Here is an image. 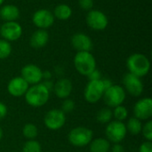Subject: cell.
I'll return each mask as SVG.
<instances>
[{
  "instance_id": "6da1fadb",
  "label": "cell",
  "mask_w": 152,
  "mask_h": 152,
  "mask_svg": "<svg viewBox=\"0 0 152 152\" xmlns=\"http://www.w3.org/2000/svg\"><path fill=\"white\" fill-rule=\"evenodd\" d=\"M26 102L34 108H39L47 103L50 97V91L43 83L33 85L28 87L25 95Z\"/></svg>"
},
{
  "instance_id": "4fadbf2b",
  "label": "cell",
  "mask_w": 152,
  "mask_h": 152,
  "mask_svg": "<svg viewBox=\"0 0 152 152\" xmlns=\"http://www.w3.org/2000/svg\"><path fill=\"white\" fill-rule=\"evenodd\" d=\"M86 22L93 29L102 30L108 25V18L102 12L93 10L88 12L86 16Z\"/></svg>"
},
{
  "instance_id": "4dcf8cb0",
  "label": "cell",
  "mask_w": 152,
  "mask_h": 152,
  "mask_svg": "<svg viewBox=\"0 0 152 152\" xmlns=\"http://www.w3.org/2000/svg\"><path fill=\"white\" fill-rule=\"evenodd\" d=\"M139 152H152V142L146 141L142 142L139 148Z\"/></svg>"
},
{
  "instance_id": "8d00e7d4",
  "label": "cell",
  "mask_w": 152,
  "mask_h": 152,
  "mask_svg": "<svg viewBox=\"0 0 152 152\" xmlns=\"http://www.w3.org/2000/svg\"><path fill=\"white\" fill-rule=\"evenodd\" d=\"M3 135H4V133H3V129L0 127V141L2 140V138H3Z\"/></svg>"
},
{
  "instance_id": "83f0119b",
  "label": "cell",
  "mask_w": 152,
  "mask_h": 152,
  "mask_svg": "<svg viewBox=\"0 0 152 152\" xmlns=\"http://www.w3.org/2000/svg\"><path fill=\"white\" fill-rule=\"evenodd\" d=\"M143 137L146 139V141L152 142V121L149 120L145 123V125H142V132Z\"/></svg>"
},
{
  "instance_id": "4316f807",
  "label": "cell",
  "mask_w": 152,
  "mask_h": 152,
  "mask_svg": "<svg viewBox=\"0 0 152 152\" xmlns=\"http://www.w3.org/2000/svg\"><path fill=\"white\" fill-rule=\"evenodd\" d=\"M12 53V46L10 43L4 39L0 40V59H5L10 56Z\"/></svg>"
},
{
  "instance_id": "7c38bea8",
  "label": "cell",
  "mask_w": 152,
  "mask_h": 152,
  "mask_svg": "<svg viewBox=\"0 0 152 152\" xmlns=\"http://www.w3.org/2000/svg\"><path fill=\"white\" fill-rule=\"evenodd\" d=\"M22 28L16 21H5L0 27V34L6 41H15L21 36Z\"/></svg>"
},
{
  "instance_id": "2e32d148",
  "label": "cell",
  "mask_w": 152,
  "mask_h": 152,
  "mask_svg": "<svg viewBox=\"0 0 152 152\" xmlns=\"http://www.w3.org/2000/svg\"><path fill=\"white\" fill-rule=\"evenodd\" d=\"M73 89L72 83L68 78H61L53 84V92L55 95L60 99H67L71 94Z\"/></svg>"
},
{
  "instance_id": "e575fe53",
  "label": "cell",
  "mask_w": 152,
  "mask_h": 152,
  "mask_svg": "<svg viewBox=\"0 0 152 152\" xmlns=\"http://www.w3.org/2000/svg\"><path fill=\"white\" fill-rule=\"evenodd\" d=\"M102 84H103V86H104V88H105V90L106 89H108L109 87H110L113 84L111 83V81L110 80V79H107V78H102Z\"/></svg>"
},
{
  "instance_id": "d6a6232c",
  "label": "cell",
  "mask_w": 152,
  "mask_h": 152,
  "mask_svg": "<svg viewBox=\"0 0 152 152\" xmlns=\"http://www.w3.org/2000/svg\"><path fill=\"white\" fill-rule=\"evenodd\" d=\"M7 112H8V110H7L6 105L3 103L2 102H0V120L4 119L6 117Z\"/></svg>"
},
{
  "instance_id": "603a6c76",
  "label": "cell",
  "mask_w": 152,
  "mask_h": 152,
  "mask_svg": "<svg viewBox=\"0 0 152 152\" xmlns=\"http://www.w3.org/2000/svg\"><path fill=\"white\" fill-rule=\"evenodd\" d=\"M22 134L27 140H35L38 135V128L32 123H27L22 127Z\"/></svg>"
},
{
  "instance_id": "7a4b0ae2",
  "label": "cell",
  "mask_w": 152,
  "mask_h": 152,
  "mask_svg": "<svg viewBox=\"0 0 152 152\" xmlns=\"http://www.w3.org/2000/svg\"><path fill=\"white\" fill-rule=\"evenodd\" d=\"M126 66L129 73L138 77L146 76L151 69V62L147 56L142 53H134L126 61Z\"/></svg>"
},
{
  "instance_id": "8992f818",
  "label": "cell",
  "mask_w": 152,
  "mask_h": 152,
  "mask_svg": "<svg viewBox=\"0 0 152 152\" xmlns=\"http://www.w3.org/2000/svg\"><path fill=\"white\" fill-rule=\"evenodd\" d=\"M126 124L121 121H110L105 128L106 139L112 143H120L126 136Z\"/></svg>"
},
{
  "instance_id": "74e56055",
  "label": "cell",
  "mask_w": 152,
  "mask_h": 152,
  "mask_svg": "<svg viewBox=\"0 0 152 152\" xmlns=\"http://www.w3.org/2000/svg\"><path fill=\"white\" fill-rule=\"evenodd\" d=\"M3 2H4V0H0V5H1L2 4H3Z\"/></svg>"
},
{
  "instance_id": "44dd1931",
  "label": "cell",
  "mask_w": 152,
  "mask_h": 152,
  "mask_svg": "<svg viewBox=\"0 0 152 152\" xmlns=\"http://www.w3.org/2000/svg\"><path fill=\"white\" fill-rule=\"evenodd\" d=\"M126 131L129 132L131 134L137 135V134H140L142 132V124L140 119L134 117H132L128 119L127 123L126 124Z\"/></svg>"
},
{
  "instance_id": "9c48e42d",
  "label": "cell",
  "mask_w": 152,
  "mask_h": 152,
  "mask_svg": "<svg viewBox=\"0 0 152 152\" xmlns=\"http://www.w3.org/2000/svg\"><path fill=\"white\" fill-rule=\"evenodd\" d=\"M124 89L129 94L134 97H138L143 93V83L141 80V77L134 76V74L127 73L123 77Z\"/></svg>"
},
{
  "instance_id": "836d02e7",
  "label": "cell",
  "mask_w": 152,
  "mask_h": 152,
  "mask_svg": "<svg viewBox=\"0 0 152 152\" xmlns=\"http://www.w3.org/2000/svg\"><path fill=\"white\" fill-rule=\"evenodd\" d=\"M110 152H126L125 148L120 143H114L112 147H110Z\"/></svg>"
},
{
  "instance_id": "1f68e13d",
  "label": "cell",
  "mask_w": 152,
  "mask_h": 152,
  "mask_svg": "<svg viewBox=\"0 0 152 152\" xmlns=\"http://www.w3.org/2000/svg\"><path fill=\"white\" fill-rule=\"evenodd\" d=\"M87 77L89 78V80H99V79H102L101 73H100V71L97 70L96 69H95L93 72H91V73L87 76Z\"/></svg>"
},
{
  "instance_id": "3957f363",
  "label": "cell",
  "mask_w": 152,
  "mask_h": 152,
  "mask_svg": "<svg viewBox=\"0 0 152 152\" xmlns=\"http://www.w3.org/2000/svg\"><path fill=\"white\" fill-rule=\"evenodd\" d=\"M74 66L79 74L87 77L96 69V61L90 52H77L74 58Z\"/></svg>"
},
{
  "instance_id": "d590c367",
  "label": "cell",
  "mask_w": 152,
  "mask_h": 152,
  "mask_svg": "<svg viewBox=\"0 0 152 152\" xmlns=\"http://www.w3.org/2000/svg\"><path fill=\"white\" fill-rule=\"evenodd\" d=\"M50 77H51V73H50L49 71L43 72V78H45L46 80H48Z\"/></svg>"
},
{
  "instance_id": "ffe728a7",
  "label": "cell",
  "mask_w": 152,
  "mask_h": 152,
  "mask_svg": "<svg viewBox=\"0 0 152 152\" xmlns=\"http://www.w3.org/2000/svg\"><path fill=\"white\" fill-rule=\"evenodd\" d=\"M110 147V142L106 138L93 139L89 143L90 152H109Z\"/></svg>"
},
{
  "instance_id": "5bb4252c",
  "label": "cell",
  "mask_w": 152,
  "mask_h": 152,
  "mask_svg": "<svg viewBox=\"0 0 152 152\" xmlns=\"http://www.w3.org/2000/svg\"><path fill=\"white\" fill-rule=\"evenodd\" d=\"M28 87L29 85L21 77H15L9 81L7 92L13 97H21L25 95Z\"/></svg>"
},
{
  "instance_id": "f1b7e54d",
  "label": "cell",
  "mask_w": 152,
  "mask_h": 152,
  "mask_svg": "<svg viewBox=\"0 0 152 152\" xmlns=\"http://www.w3.org/2000/svg\"><path fill=\"white\" fill-rule=\"evenodd\" d=\"M75 109V102L71 99H64L62 105H61V110L66 114V113H69L71 111H73Z\"/></svg>"
},
{
  "instance_id": "7402d4cb",
  "label": "cell",
  "mask_w": 152,
  "mask_h": 152,
  "mask_svg": "<svg viewBox=\"0 0 152 152\" xmlns=\"http://www.w3.org/2000/svg\"><path fill=\"white\" fill-rule=\"evenodd\" d=\"M71 14H72L71 8L65 4H58L54 9V15L59 20H68L71 16Z\"/></svg>"
},
{
  "instance_id": "30bf717a",
  "label": "cell",
  "mask_w": 152,
  "mask_h": 152,
  "mask_svg": "<svg viewBox=\"0 0 152 152\" xmlns=\"http://www.w3.org/2000/svg\"><path fill=\"white\" fill-rule=\"evenodd\" d=\"M20 77L29 86H33L41 83L43 79V71L37 65L28 64L21 69Z\"/></svg>"
},
{
  "instance_id": "5b68a950",
  "label": "cell",
  "mask_w": 152,
  "mask_h": 152,
  "mask_svg": "<svg viewBox=\"0 0 152 152\" xmlns=\"http://www.w3.org/2000/svg\"><path fill=\"white\" fill-rule=\"evenodd\" d=\"M126 97V91L123 86L119 85H112L104 91L102 99L109 108H115L122 105Z\"/></svg>"
},
{
  "instance_id": "f546056e",
  "label": "cell",
  "mask_w": 152,
  "mask_h": 152,
  "mask_svg": "<svg viewBox=\"0 0 152 152\" xmlns=\"http://www.w3.org/2000/svg\"><path fill=\"white\" fill-rule=\"evenodd\" d=\"M80 7L84 10H91L94 6V0H78Z\"/></svg>"
},
{
  "instance_id": "ba28073f",
  "label": "cell",
  "mask_w": 152,
  "mask_h": 152,
  "mask_svg": "<svg viewBox=\"0 0 152 152\" xmlns=\"http://www.w3.org/2000/svg\"><path fill=\"white\" fill-rule=\"evenodd\" d=\"M66 123V114L59 109H53L46 112L44 117V124L52 131L61 129Z\"/></svg>"
},
{
  "instance_id": "277c9868",
  "label": "cell",
  "mask_w": 152,
  "mask_h": 152,
  "mask_svg": "<svg viewBox=\"0 0 152 152\" xmlns=\"http://www.w3.org/2000/svg\"><path fill=\"white\" fill-rule=\"evenodd\" d=\"M94 138V133L90 128L85 126H77L70 130L68 135L69 143L77 148H83L91 142Z\"/></svg>"
},
{
  "instance_id": "d6986e66",
  "label": "cell",
  "mask_w": 152,
  "mask_h": 152,
  "mask_svg": "<svg viewBox=\"0 0 152 152\" xmlns=\"http://www.w3.org/2000/svg\"><path fill=\"white\" fill-rule=\"evenodd\" d=\"M20 16V11L13 4H6L0 9V17L5 21H14Z\"/></svg>"
},
{
  "instance_id": "d4e9b609",
  "label": "cell",
  "mask_w": 152,
  "mask_h": 152,
  "mask_svg": "<svg viewBox=\"0 0 152 152\" xmlns=\"http://www.w3.org/2000/svg\"><path fill=\"white\" fill-rule=\"evenodd\" d=\"M112 115H113V118H115V120L123 122L128 117V110L125 106L119 105V106L113 108Z\"/></svg>"
},
{
  "instance_id": "52a82bcc",
  "label": "cell",
  "mask_w": 152,
  "mask_h": 152,
  "mask_svg": "<svg viewBox=\"0 0 152 152\" xmlns=\"http://www.w3.org/2000/svg\"><path fill=\"white\" fill-rule=\"evenodd\" d=\"M104 91L105 88L102 79L89 80L84 90V98L88 103H96L102 99Z\"/></svg>"
},
{
  "instance_id": "cb8c5ba5",
  "label": "cell",
  "mask_w": 152,
  "mask_h": 152,
  "mask_svg": "<svg viewBox=\"0 0 152 152\" xmlns=\"http://www.w3.org/2000/svg\"><path fill=\"white\" fill-rule=\"evenodd\" d=\"M113 118L112 110L110 108H102L96 114V120L100 124H109Z\"/></svg>"
},
{
  "instance_id": "8fae6325",
  "label": "cell",
  "mask_w": 152,
  "mask_h": 152,
  "mask_svg": "<svg viewBox=\"0 0 152 152\" xmlns=\"http://www.w3.org/2000/svg\"><path fill=\"white\" fill-rule=\"evenodd\" d=\"M134 117L142 120H149L152 117V100L149 97L136 102L134 106Z\"/></svg>"
},
{
  "instance_id": "e0dca14e",
  "label": "cell",
  "mask_w": 152,
  "mask_h": 152,
  "mask_svg": "<svg viewBox=\"0 0 152 152\" xmlns=\"http://www.w3.org/2000/svg\"><path fill=\"white\" fill-rule=\"evenodd\" d=\"M71 44L77 52H90L93 48L91 38L83 33L75 34L71 38Z\"/></svg>"
},
{
  "instance_id": "484cf974",
  "label": "cell",
  "mask_w": 152,
  "mask_h": 152,
  "mask_svg": "<svg viewBox=\"0 0 152 152\" xmlns=\"http://www.w3.org/2000/svg\"><path fill=\"white\" fill-rule=\"evenodd\" d=\"M21 152H42V147L37 141L28 140L24 143Z\"/></svg>"
},
{
  "instance_id": "9a60e30c",
  "label": "cell",
  "mask_w": 152,
  "mask_h": 152,
  "mask_svg": "<svg viewBox=\"0 0 152 152\" xmlns=\"http://www.w3.org/2000/svg\"><path fill=\"white\" fill-rule=\"evenodd\" d=\"M33 23L41 29H45L49 27H51L54 22V17L53 14L45 9H41L37 11L32 18Z\"/></svg>"
},
{
  "instance_id": "ac0fdd59",
  "label": "cell",
  "mask_w": 152,
  "mask_h": 152,
  "mask_svg": "<svg viewBox=\"0 0 152 152\" xmlns=\"http://www.w3.org/2000/svg\"><path fill=\"white\" fill-rule=\"evenodd\" d=\"M48 39V33L45 29H38L32 34L30 37V45L36 49L44 47L47 44Z\"/></svg>"
}]
</instances>
